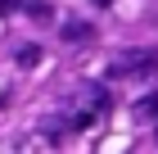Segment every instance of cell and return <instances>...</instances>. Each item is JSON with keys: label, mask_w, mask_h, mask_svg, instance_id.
I'll return each instance as SVG.
<instances>
[{"label": "cell", "mask_w": 158, "mask_h": 154, "mask_svg": "<svg viewBox=\"0 0 158 154\" xmlns=\"http://www.w3.org/2000/svg\"><path fill=\"white\" fill-rule=\"evenodd\" d=\"M23 9H27V18H36V23H45L50 14H54V9H50V0H23Z\"/></svg>", "instance_id": "3957f363"}, {"label": "cell", "mask_w": 158, "mask_h": 154, "mask_svg": "<svg viewBox=\"0 0 158 154\" xmlns=\"http://www.w3.org/2000/svg\"><path fill=\"white\" fill-rule=\"evenodd\" d=\"M135 118H158V95H149V100H135Z\"/></svg>", "instance_id": "277c9868"}, {"label": "cell", "mask_w": 158, "mask_h": 154, "mask_svg": "<svg viewBox=\"0 0 158 154\" xmlns=\"http://www.w3.org/2000/svg\"><path fill=\"white\" fill-rule=\"evenodd\" d=\"M63 41H68V46H81V41H95V27L90 23H81V18H73V23H63Z\"/></svg>", "instance_id": "7a4b0ae2"}, {"label": "cell", "mask_w": 158, "mask_h": 154, "mask_svg": "<svg viewBox=\"0 0 158 154\" xmlns=\"http://www.w3.org/2000/svg\"><path fill=\"white\" fill-rule=\"evenodd\" d=\"M18 64H23V68L41 64V50H36V46H23V50H18Z\"/></svg>", "instance_id": "5b68a950"}, {"label": "cell", "mask_w": 158, "mask_h": 154, "mask_svg": "<svg viewBox=\"0 0 158 154\" xmlns=\"http://www.w3.org/2000/svg\"><path fill=\"white\" fill-rule=\"evenodd\" d=\"M90 5H99V9H109V5H113V0H90Z\"/></svg>", "instance_id": "8992f818"}, {"label": "cell", "mask_w": 158, "mask_h": 154, "mask_svg": "<svg viewBox=\"0 0 158 154\" xmlns=\"http://www.w3.org/2000/svg\"><path fill=\"white\" fill-rule=\"evenodd\" d=\"M149 68H158V50H149V55L145 50H131V55H122L109 73L113 77H135V73H149Z\"/></svg>", "instance_id": "6da1fadb"}]
</instances>
